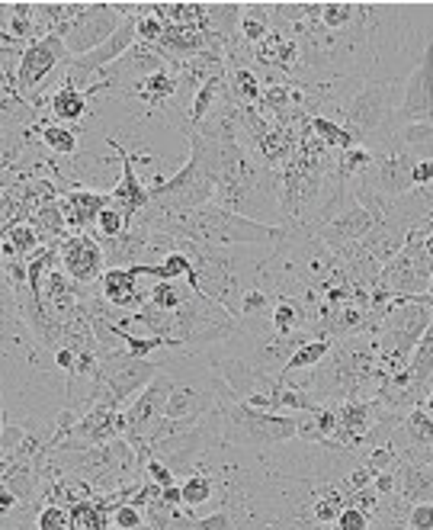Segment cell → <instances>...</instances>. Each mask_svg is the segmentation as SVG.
<instances>
[{
    "label": "cell",
    "instance_id": "obj_1",
    "mask_svg": "<svg viewBox=\"0 0 433 530\" xmlns=\"http://www.w3.org/2000/svg\"><path fill=\"white\" fill-rule=\"evenodd\" d=\"M215 421H219V434L225 447H244V450H273L280 444L296 441L299 434V415H270L251 408L247 402L235 399L222 380L219 402L212 408Z\"/></svg>",
    "mask_w": 433,
    "mask_h": 530
},
{
    "label": "cell",
    "instance_id": "obj_2",
    "mask_svg": "<svg viewBox=\"0 0 433 530\" xmlns=\"http://www.w3.org/2000/svg\"><path fill=\"white\" fill-rule=\"evenodd\" d=\"M190 158L187 164L167 180H158L151 193V206L164 212H187L215 203V142L190 132Z\"/></svg>",
    "mask_w": 433,
    "mask_h": 530
},
{
    "label": "cell",
    "instance_id": "obj_3",
    "mask_svg": "<svg viewBox=\"0 0 433 530\" xmlns=\"http://www.w3.org/2000/svg\"><path fill=\"white\" fill-rule=\"evenodd\" d=\"M49 13L52 33L65 42L71 58L100 49L126 20L116 10V4H49Z\"/></svg>",
    "mask_w": 433,
    "mask_h": 530
},
{
    "label": "cell",
    "instance_id": "obj_4",
    "mask_svg": "<svg viewBox=\"0 0 433 530\" xmlns=\"http://www.w3.org/2000/svg\"><path fill=\"white\" fill-rule=\"evenodd\" d=\"M161 373L158 360L132 357L126 351H100V373H97V405L126 408L154 376Z\"/></svg>",
    "mask_w": 433,
    "mask_h": 530
},
{
    "label": "cell",
    "instance_id": "obj_5",
    "mask_svg": "<svg viewBox=\"0 0 433 530\" xmlns=\"http://www.w3.org/2000/svg\"><path fill=\"white\" fill-rule=\"evenodd\" d=\"M430 280H433V261L414 238H408V245L379 270V280L369 296H373L376 306L389 299H414L430 290Z\"/></svg>",
    "mask_w": 433,
    "mask_h": 530
},
{
    "label": "cell",
    "instance_id": "obj_6",
    "mask_svg": "<svg viewBox=\"0 0 433 530\" xmlns=\"http://www.w3.org/2000/svg\"><path fill=\"white\" fill-rule=\"evenodd\" d=\"M414 123H433V36L414 62L411 74L401 81V103L392 119V135Z\"/></svg>",
    "mask_w": 433,
    "mask_h": 530
},
{
    "label": "cell",
    "instance_id": "obj_7",
    "mask_svg": "<svg viewBox=\"0 0 433 530\" xmlns=\"http://www.w3.org/2000/svg\"><path fill=\"white\" fill-rule=\"evenodd\" d=\"M68 58L71 55L65 49V42H61L55 33L29 42L20 55V65H17V94L33 103L39 87H45V81H49L55 71L65 68Z\"/></svg>",
    "mask_w": 433,
    "mask_h": 530
},
{
    "label": "cell",
    "instance_id": "obj_8",
    "mask_svg": "<svg viewBox=\"0 0 433 530\" xmlns=\"http://www.w3.org/2000/svg\"><path fill=\"white\" fill-rule=\"evenodd\" d=\"M334 415H337V431L328 447L360 450L389 412H385L379 399H350V402L334 405Z\"/></svg>",
    "mask_w": 433,
    "mask_h": 530
},
{
    "label": "cell",
    "instance_id": "obj_9",
    "mask_svg": "<svg viewBox=\"0 0 433 530\" xmlns=\"http://www.w3.org/2000/svg\"><path fill=\"white\" fill-rule=\"evenodd\" d=\"M58 261L65 277L74 286H90L100 283V277L106 274V257H103V245L97 241V235H68L58 245Z\"/></svg>",
    "mask_w": 433,
    "mask_h": 530
},
{
    "label": "cell",
    "instance_id": "obj_10",
    "mask_svg": "<svg viewBox=\"0 0 433 530\" xmlns=\"http://www.w3.org/2000/svg\"><path fill=\"white\" fill-rule=\"evenodd\" d=\"M106 145H113V151L119 155V161H122V177H119V184L106 193L110 196V206H116L122 216H126L129 222L138 216L142 209H148V203H151V193H148V187L138 180V174H135V164H132V155L126 151V145L122 142H116V139H106Z\"/></svg>",
    "mask_w": 433,
    "mask_h": 530
},
{
    "label": "cell",
    "instance_id": "obj_11",
    "mask_svg": "<svg viewBox=\"0 0 433 530\" xmlns=\"http://www.w3.org/2000/svg\"><path fill=\"white\" fill-rule=\"evenodd\" d=\"M55 203H58L61 219H65V229L81 235L90 229V225H97V216L110 206V196L94 193V190H71L65 196H58Z\"/></svg>",
    "mask_w": 433,
    "mask_h": 530
},
{
    "label": "cell",
    "instance_id": "obj_12",
    "mask_svg": "<svg viewBox=\"0 0 433 530\" xmlns=\"http://www.w3.org/2000/svg\"><path fill=\"white\" fill-rule=\"evenodd\" d=\"M100 296L106 306H113L119 312H138L148 302V293L138 290V277L126 267H110L100 277Z\"/></svg>",
    "mask_w": 433,
    "mask_h": 530
},
{
    "label": "cell",
    "instance_id": "obj_13",
    "mask_svg": "<svg viewBox=\"0 0 433 530\" xmlns=\"http://www.w3.org/2000/svg\"><path fill=\"white\" fill-rule=\"evenodd\" d=\"M395 479H398L395 498L405 508H411L417 502H433V466L430 463H417V460L401 457L395 463Z\"/></svg>",
    "mask_w": 433,
    "mask_h": 530
},
{
    "label": "cell",
    "instance_id": "obj_14",
    "mask_svg": "<svg viewBox=\"0 0 433 530\" xmlns=\"http://www.w3.org/2000/svg\"><path fill=\"white\" fill-rule=\"evenodd\" d=\"M90 97L84 94V90H77L71 84H61L55 94L49 97V113L58 126H77L84 123L87 113H90Z\"/></svg>",
    "mask_w": 433,
    "mask_h": 530
},
{
    "label": "cell",
    "instance_id": "obj_15",
    "mask_svg": "<svg viewBox=\"0 0 433 530\" xmlns=\"http://www.w3.org/2000/svg\"><path fill=\"white\" fill-rule=\"evenodd\" d=\"M273 33V17H270V4H241V26H238V36L247 45H257L264 42Z\"/></svg>",
    "mask_w": 433,
    "mask_h": 530
},
{
    "label": "cell",
    "instance_id": "obj_16",
    "mask_svg": "<svg viewBox=\"0 0 433 530\" xmlns=\"http://www.w3.org/2000/svg\"><path fill=\"white\" fill-rule=\"evenodd\" d=\"M180 498H183V511H190L196 514L203 505H209L212 498H215V476L209 473H190V476H183L180 482Z\"/></svg>",
    "mask_w": 433,
    "mask_h": 530
},
{
    "label": "cell",
    "instance_id": "obj_17",
    "mask_svg": "<svg viewBox=\"0 0 433 530\" xmlns=\"http://www.w3.org/2000/svg\"><path fill=\"white\" fill-rule=\"evenodd\" d=\"M308 129H312V135H315V139H318L324 148L350 151L353 145H360L344 126L337 123V119H328V116H312V119H308Z\"/></svg>",
    "mask_w": 433,
    "mask_h": 530
},
{
    "label": "cell",
    "instance_id": "obj_18",
    "mask_svg": "<svg viewBox=\"0 0 433 530\" xmlns=\"http://www.w3.org/2000/svg\"><path fill=\"white\" fill-rule=\"evenodd\" d=\"M331 344H334V341H328V338H308L305 344L296 347V354L289 357V363H286L283 373L289 376V373H308V370H315L318 363L331 354ZM283 373H280V376H283Z\"/></svg>",
    "mask_w": 433,
    "mask_h": 530
},
{
    "label": "cell",
    "instance_id": "obj_19",
    "mask_svg": "<svg viewBox=\"0 0 433 530\" xmlns=\"http://www.w3.org/2000/svg\"><path fill=\"white\" fill-rule=\"evenodd\" d=\"M68 511H71V530H110V514L94 498L77 502Z\"/></svg>",
    "mask_w": 433,
    "mask_h": 530
},
{
    "label": "cell",
    "instance_id": "obj_20",
    "mask_svg": "<svg viewBox=\"0 0 433 530\" xmlns=\"http://www.w3.org/2000/svg\"><path fill=\"white\" fill-rule=\"evenodd\" d=\"M39 139H42L45 148L55 151V155H77V148H81L77 132L71 126H58V123L39 126Z\"/></svg>",
    "mask_w": 433,
    "mask_h": 530
},
{
    "label": "cell",
    "instance_id": "obj_21",
    "mask_svg": "<svg viewBox=\"0 0 433 530\" xmlns=\"http://www.w3.org/2000/svg\"><path fill=\"white\" fill-rule=\"evenodd\" d=\"M4 241H7V248L17 254V257H23V261H29V257L36 254V248H39V232L33 229V225H26V222H17V225H10V229L4 232Z\"/></svg>",
    "mask_w": 433,
    "mask_h": 530
},
{
    "label": "cell",
    "instance_id": "obj_22",
    "mask_svg": "<svg viewBox=\"0 0 433 530\" xmlns=\"http://www.w3.org/2000/svg\"><path fill=\"white\" fill-rule=\"evenodd\" d=\"M408 370H411L414 376L433 380V322H430V328L421 335V341H417L414 354H411V363H408Z\"/></svg>",
    "mask_w": 433,
    "mask_h": 530
},
{
    "label": "cell",
    "instance_id": "obj_23",
    "mask_svg": "<svg viewBox=\"0 0 433 530\" xmlns=\"http://www.w3.org/2000/svg\"><path fill=\"white\" fill-rule=\"evenodd\" d=\"M129 225H132V222L122 216L116 206H106L100 216H97L94 229H97V238H100V241H110V238H119L122 232H129Z\"/></svg>",
    "mask_w": 433,
    "mask_h": 530
},
{
    "label": "cell",
    "instance_id": "obj_24",
    "mask_svg": "<svg viewBox=\"0 0 433 530\" xmlns=\"http://www.w3.org/2000/svg\"><path fill=\"white\" fill-rule=\"evenodd\" d=\"M36 530H71V511L65 505H42L36 511Z\"/></svg>",
    "mask_w": 433,
    "mask_h": 530
},
{
    "label": "cell",
    "instance_id": "obj_25",
    "mask_svg": "<svg viewBox=\"0 0 433 530\" xmlns=\"http://www.w3.org/2000/svg\"><path fill=\"white\" fill-rule=\"evenodd\" d=\"M110 521H113L116 530H138L145 524V514H142V508H135L132 502H122V505L113 508Z\"/></svg>",
    "mask_w": 433,
    "mask_h": 530
},
{
    "label": "cell",
    "instance_id": "obj_26",
    "mask_svg": "<svg viewBox=\"0 0 433 530\" xmlns=\"http://www.w3.org/2000/svg\"><path fill=\"white\" fill-rule=\"evenodd\" d=\"M142 479H148V482H154V486H158V489H167V486H177V473H174V469H170L167 463H161V460H148L145 466H142Z\"/></svg>",
    "mask_w": 433,
    "mask_h": 530
},
{
    "label": "cell",
    "instance_id": "obj_27",
    "mask_svg": "<svg viewBox=\"0 0 433 530\" xmlns=\"http://www.w3.org/2000/svg\"><path fill=\"white\" fill-rule=\"evenodd\" d=\"M369 527H373V518H369V514L357 505H347L344 511H340L337 524H334V530H369Z\"/></svg>",
    "mask_w": 433,
    "mask_h": 530
},
{
    "label": "cell",
    "instance_id": "obj_28",
    "mask_svg": "<svg viewBox=\"0 0 433 530\" xmlns=\"http://www.w3.org/2000/svg\"><path fill=\"white\" fill-rule=\"evenodd\" d=\"M408 530H433V502H417L405 514Z\"/></svg>",
    "mask_w": 433,
    "mask_h": 530
},
{
    "label": "cell",
    "instance_id": "obj_29",
    "mask_svg": "<svg viewBox=\"0 0 433 530\" xmlns=\"http://www.w3.org/2000/svg\"><path fill=\"white\" fill-rule=\"evenodd\" d=\"M427 293H430V296H433V280H430V290H427Z\"/></svg>",
    "mask_w": 433,
    "mask_h": 530
}]
</instances>
